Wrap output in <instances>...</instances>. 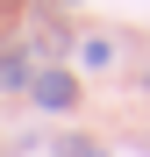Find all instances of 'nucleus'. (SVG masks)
<instances>
[{
	"label": "nucleus",
	"instance_id": "nucleus-1",
	"mask_svg": "<svg viewBox=\"0 0 150 157\" xmlns=\"http://www.w3.org/2000/svg\"><path fill=\"white\" fill-rule=\"evenodd\" d=\"M29 100H36L43 114H64L71 100H79V78H71V71H57V64H43V71H36V86H29Z\"/></svg>",
	"mask_w": 150,
	"mask_h": 157
},
{
	"label": "nucleus",
	"instance_id": "nucleus-2",
	"mask_svg": "<svg viewBox=\"0 0 150 157\" xmlns=\"http://www.w3.org/2000/svg\"><path fill=\"white\" fill-rule=\"evenodd\" d=\"M36 86V57H29V43L21 50H0V93H29Z\"/></svg>",
	"mask_w": 150,
	"mask_h": 157
},
{
	"label": "nucleus",
	"instance_id": "nucleus-3",
	"mask_svg": "<svg viewBox=\"0 0 150 157\" xmlns=\"http://www.w3.org/2000/svg\"><path fill=\"white\" fill-rule=\"evenodd\" d=\"M79 64H86V71H107V64H114V43H107V36H86V43H79Z\"/></svg>",
	"mask_w": 150,
	"mask_h": 157
},
{
	"label": "nucleus",
	"instance_id": "nucleus-4",
	"mask_svg": "<svg viewBox=\"0 0 150 157\" xmlns=\"http://www.w3.org/2000/svg\"><path fill=\"white\" fill-rule=\"evenodd\" d=\"M50 157H107V150H100L93 136H57V143H50Z\"/></svg>",
	"mask_w": 150,
	"mask_h": 157
},
{
	"label": "nucleus",
	"instance_id": "nucleus-5",
	"mask_svg": "<svg viewBox=\"0 0 150 157\" xmlns=\"http://www.w3.org/2000/svg\"><path fill=\"white\" fill-rule=\"evenodd\" d=\"M64 7H79V0H64Z\"/></svg>",
	"mask_w": 150,
	"mask_h": 157
},
{
	"label": "nucleus",
	"instance_id": "nucleus-6",
	"mask_svg": "<svg viewBox=\"0 0 150 157\" xmlns=\"http://www.w3.org/2000/svg\"><path fill=\"white\" fill-rule=\"evenodd\" d=\"M143 86H150V71H143Z\"/></svg>",
	"mask_w": 150,
	"mask_h": 157
}]
</instances>
